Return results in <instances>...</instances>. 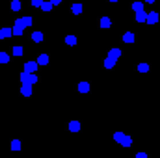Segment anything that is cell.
<instances>
[{"mask_svg": "<svg viewBox=\"0 0 160 158\" xmlns=\"http://www.w3.org/2000/svg\"><path fill=\"white\" fill-rule=\"evenodd\" d=\"M37 61H26L24 63V73H28V74H36V71H37Z\"/></svg>", "mask_w": 160, "mask_h": 158, "instance_id": "1", "label": "cell"}, {"mask_svg": "<svg viewBox=\"0 0 160 158\" xmlns=\"http://www.w3.org/2000/svg\"><path fill=\"white\" fill-rule=\"evenodd\" d=\"M22 32H24V26H22L21 19H17V21H15V26H13V35H22Z\"/></svg>", "mask_w": 160, "mask_h": 158, "instance_id": "2", "label": "cell"}, {"mask_svg": "<svg viewBox=\"0 0 160 158\" xmlns=\"http://www.w3.org/2000/svg\"><path fill=\"white\" fill-rule=\"evenodd\" d=\"M145 22H149V24H157V22H158V13H157V11L147 13V21Z\"/></svg>", "mask_w": 160, "mask_h": 158, "instance_id": "3", "label": "cell"}, {"mask_svg": "<svg viewBox=\"0 0 160 158\" xmlns=\"http://www.w3.org/2000/svg\"><path fill=\"white\" fill-rule=\"evenodd\" d=\"M13 35V28H2L0 30V39H7Z\"/></svg>", "mask_w": 160, "mask_h": 158, "instance_id": "4", "label": "cell"}, {"mask_svg": "<svg viewBox=\"0 0 160 158\" xmlns=\"http://www.w3.org/2000/svg\"><path fill=\"white\" fill-rule=\"evenodd\" d=\"M21 93L24 95V97H30V95H32V86L30 84H22L21 86Z\"/></svg>", "mask_w": 160, "mask_h": 158, "instance_id": "5", "label": "cell"}, {"mask_svg": "<svg viewBox=\"0 0 160 158\" xmlns=\"http://www.w3.org/2000/svg\"><path fill=\"white\" fill-rule=\"evenodd\" d=\"M121 56V50L119 49H110V52H108V58H110V60H117V58Z\"/></svg>", "mask_w": 160, "mask_h": 158, "instance_id": "6", "label": "cell"}, {"mask_svg": "<svg viewBox=\"0 0 160 158\" xmlns=\"http://www.w3.org/2000/svg\"><path fill=\"white\" fill-rule=\"evenodd\" d=\"M49 60H50V58H49V54H39V58H37V65H47V63H49Z\"/></svg>", "mask_w": 160, "mask_h": 158, "instance_id": "7", "label": "cell"}, {"mask_svg": "<svg viewBox=\"0 0 160 158\" xmlns=\"http://www.w3.org/2000/svg\"><path fill=\"white\" fill-rule=\"evenodd\" d=\"M32 41H36V43H41L43 41V32H39V30H36L32 34Z\"/></svg>", "mask_w": 160, "mask_h": 158, "instance_id": "8", "label": "cell"}, {"mask_svg": "<svg viewBox=\"0 0 160 158\" xmlns=\"http://www.w3.org/2000/svg\"><path fill=\"white\" fill-rule=\"evenodd\" d=\"M123 41L125 43H134V34H132V32H125L123 34Z\"/></svg>", "mask_w": 160, "mask_h": 158, "instance_id": "9", "label": "cell"}, {"mask_svg": "<svg viewBox=\"0 0 160 158\" xmlns=\"http://www.w3.org/2000/svg\"><path fill=\"white\" fill-rule=\"evenodd\" d=\"M69 130H71V132H78V130H80V123H78V121H71V123H69Z\"/></svg>", "mask_w": 160, "mask_h": 158, "instance_id": "10", "label": "cell"}, {"mask_svg": "<svg viewBox=\"0 0 160 158\" xmlns=\"http://www.w3.org/2000/svg\"><path fill=\"white\" fill-rule=\"evenodd\" d=\"M78 91L80 93H88L89 91V84H88V82H80V84H78Z\"/></svg>", "mask_w": 160, "mask_h": 158, "instance_id": "11", "label": "cell"}, {"mask_svg": "<svg viewBox=\"0 0 160 158\" xmlns=\"http://www.w3.org/2000/svg\"><path fill=\"white\" fill-rule=\"evenodd\" d=\"M136 21H138V22H145V21H147V13H145V11L136 13Z\"/></svg>", "mask_w": 160, "mask_h": 158, "instance_id": "12", "label": "cell"}, {"mask_svg": "<svg viewBox=\"0 0 160 158\" xmlns=\"http://www.w3.org/2000/svg\"><path fill=\"white\" fill-rule=\"evenodd\" d=\"M110 24H112V21L108 17H103L101 19V28H110Z\"/></svg>", "mask_w": 160, "mask_h": 158, "instance_id": "13", "label": "cell"}, {"mask_svg": "<svg viewBox=\"0 0 160 158\" xmlns=\"http://www.w3.org/2000/svg\"><path fill=\"white\" fill-rule=\"evenodd\" d=\"M132 9H134L136 13H140V11H143V4L142 2H132Z\"/></svg>", "mask_w": 160, "mask_h": 158, "instance_id": "14", "label": "cell"}, {"mask_svg": "<svg viewBox=\"0 0 160 158\" xmlns=\"http://www.w3.org/2000/svg\"><path fill=\"white\" fill-rule=\"evenodd\" d=\"M21 22H22V26H30L32 24V17H28V15H24V17H21Z\"/></svg>", "mask_w": 160, "mask_h": 158, "instance_id": "15", "label": "cell"}, {"mask_svg": "<svg viewBox=\"0 0 160 158\" xmlns=\"http://www.w3.org/2000/svg\"><path fill=\"white\" fill-rule=\"evenodd\" d=\"M71 11H73L75 15H80V13H82V4H73Z\"/></svg>", "mask_w": 160, "mask_h": 158, "instance_id": "16", "label": "cell"}, {"mask_svg": "<svg viewBox=\"0 0 160 158\" xmlns=\"http://www.w3.org/2000/svg\"><path fill=\"white\" fill-rule=\"evenodd\" d=\"M11 151H21V140H13L11 141Z\"/></svg>", "mask_w": 160, "mask_h": 158, "instance_id": "17", "label": "cell"}, {"mask_svg": "<svg viewBox=\"0 0 160 158\" xmlns=\"http://www.w3.org/2000/svg\"><path fill=\"white\" fill-rule=\"evenodd\" d=\"M125 136H127V134H123V132H115V134H114V141H117V143H121V141L125 140Z\"/></svg>", "mask_w": 160, "mask_h": 158, "instance_id": "18", "label": "cell"}, {"mask_svg": "<svg viewBox=\"0 0 160 158\" xmlns=\"http://www.w3.org/2000/svg\"><path fill=\"white\" fill-rule=\"evenodd\" d=\"M65 43H67L69 47L76 45V37H75V35H67V37H65Z\"/></svg>", "mask_w": 160, "mask_h": 158, "instance_id": "19", "label": "cell"}, {"mask_svg": "<svg viewBox=\"0 0 160 158\" xmlns=\"http://www.w3.org/2000/svg\"><path fill=\"white\" fill-rule=\"evenodd\" d=\"M121 145H123V147H130V145H132V138L130 136H125V140L121 141Z\"/></svg>", "mask_w": 160, "mask_h": 158, "instance_id": "20", "label": "cell"}, {"mask_svg": "<svg viewBox=\"0 0 160 158\" xmlns=\"http://www.w3.org/2000/svg\"><path fill=\"white\" fill-rule=\"evenodd\" d=\"M114 65H115L114 60H110V58H106V60H104V69H112Z\"/></svg>", "mask_w": 160, "mask_h": 158, "instance_id": "21", "label": "cell"}, {"mask_svg": "<svg viewBox=\"0 0 160 158\" xmlns=\"http://www.w3.org/2000/svg\"><path fill=\"white\" fill-rule=\"evenodd\" d=\"M138 71L140 73H147V71H149V65H147V63H138Z\"/></svg>", "mask_w": 160, "mask_h": 158, "instance_id": "22", "label": "cell"}, {"mask_svg": "<svg viewBox=\"0 0 160 158\" xmlns=\"http://www.w3.org/2000/svg\"><path fill=\"white\" fill-rule=\"evenodd\" d=\"M37 80H39V78H37V74H30V76H28V84H30V86L37 84Z\"/></svg>", "mask_w": 160, "mask_h": 158, "instance_id": "23", "label": "cell"}, {"mask_svg": "<svg viewBox=\"0 0 160 158\" xmlns=\"http://www.w3.org/2000/svg\"><path fill=\"white\" fill-rule=\"evenodd\" d=\"M13 56H22V47H19V45L13 47Z\"/></svg>", "mask_w": 160, "mask_h": 158, "instance_id": "24", "label": "cell"}, {"mask_svg": "<svg viewBox=\"0 0 160 158\" xmlns=\"http://www.w3.org/2000/svg\"><path fill=\"white\" fill-rule=\"evenodd\" d=\"M7 61H9V54L0 52V63H7Z\"/></svg>", "mask_w": 160, "mask_h": 158, "instance_id": "25", "label": "cell"}, {"mask_svg": "<svg viewBox=\"0 0 160 158\" xmlns=\"http://www.w3.org/2000/svg\"><path fill=\"white\" fill-rule=\"evenodd\" d=\"M11 9L19 11V9H21V2H19V0H13V2H11Z\"/></svg>", "mask_w": 160, "mask_h": 158, "instance_id": "26", "label": "cell"}, {"mask_svg": "<svg viewBox=\"0 0 160 158\" xmlns=\"http://www.w3.org/2000/svg\"><path fill=\"white\" fill-rule=\"evenodd\" d=\"M41 9H43V11H50V9H52V2H43Z\"/></svg>", "mask_w": 160, "mask_h": 158, "instance_id": "27", "label": "cell"}, {"mask_svg": "<svg viewBox=\"0 0 160 158\" xmlns=\"http://www.w3.org/2000/svg\"><path fill=\"white\" fill-rule=\"evenodd\" d=\"M28 76H30V74L24 73V71L21 73V82H22V84H28Z\"/></svg>", "mask_w": 160, "mask_h": 158, "instance_id": "28", "label": "cell"}, {"mask_svg": "<svg viewBox=\"0 0 160 158\" xmlns=\"http://www.w3.org/2000/svg\"><path fill=\"white\" fill-rule=\"evenodd\" d=\"M32 6H34V7H41L43 2H41V0H32Z\"/></svg>", "mask_w": 160, "mask_h": 158, "instance_id": "29", "label": "cell"}, {"mask_svg": "<svg viewBox=\"0 0 160 158\" xmlns=\"http://www.w3.org/2000/svg\"><path fill=\"white\" fill-rule=\"evenodd\" d=\"M136 158H147V155H145V153H138V155H136Z\"/></svg>", "mask_w": 160, "mask_h": 158, "instance_id": "30", "label": "cell"}]
</instances>
